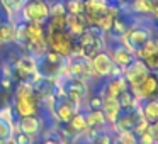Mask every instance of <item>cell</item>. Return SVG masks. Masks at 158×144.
I'll return each instance as SVG.
<instances>
[{
    "mask_svg": "<svg viewBox=\"0 0 158 144\" xmlns=\"http://www.w3.org/2000/svg\"><path fill=\"white\" fill-rule=\"evenodd\" d=\"M10 107L14 115L27 117V115H39L41 112V100L34 92L31 82H17L10 93Z\"/></svg>",
    "mask_w": 158,
    "mask_h": 144,
    "instance_id": "cell-1",
    "label": "cell"
},
{
    "mask_svg": "<svg viewBox=\"0 0 158 144\" xmlns=\"http://www.w3.org/2000/svg\"><path fill=\"white\" fill-rule=\"evenodd\" d=\"M61 76H73V78L85 80L89 83L97 80L94 76L92 66H90V59L87 56H83L82 53H73L68 58H65V66H63Z\"/></svg>",
    "mask_w": 158,
    "mask_h": 144,
    "instance_id": "cell-2",
    "label": "cell"
},
{
    "mask_svg": "<svg viewBox=\"0 0 158 144\" xmlns=\"http://www.w3.org/2000/svg\"><path fill=\"white\" fill-rule=\"evenodd\" d=\"M77 46H78L80 53L87 58H92L97 53L106 49V41H104V32L100 29H97L95 26H89L82 34L78 36V39H75Z\"/></svg>",
    "mask_w": 158,
    "mask_h": 144,
    "instance_id": "cell-3",
    "label": "cell"
},
{
    "mask_svg": "<svg viewBox=\"0 0 158 144\" xmlns=\"http://www.w3.org/2000/svg\"><path fill=\"white\" fill-rule=\"evenodd\" d=\"M10 78L17 82H32L39 76L38 73V59L32 58L31 54L24 53L21 54L10 66Z\"/></svg>",
    "mask_w": 158,
    "mask_h": 144,
    "instance_id": "cell-4",
    "label": "cell"
},
{
    "mask_svg": "<svg viewBox=\"0 0 158 144\" xmlns=\"http://www.w3.org/2000/svg\"><path fill=\"white\" fill-rule=\"evenodd\" d=\"M19 19L22 22L46 24L49 19V2L48 0H26Z\"/></svg>",
    "mask_w": 158,
    "mask_h": 144,
    "instance_id": "cell-5",
    "label": "cell"
},
{
    "mask_svg": "<svg viewBox=\"0 0 158 144\" xmlns=\"http://www.w3.org/2000/svg\"><path fill=\"white\" fill-rule=\"evenodd\" d=\"M63 66H65V58L60 56L58 53L48 51L38 59V73L41 76H49V78H60L63 73Z\"/></svg>",
    "mask_w": 158,
    "mask_h": 144,
    "instance_id": "cell-6",
    "label": "cell"
},
{
    "mask_svg": "<svg viewBox=\"0 0 158 144\" xmlns=\"http://www.w3.org/2000/svg\"><path fill=\"white\" fill-rule=\"evenodd\" d=\"M46 41H48V48L63 58H68L70 54H73L75 39L66 31H46Z\"/></svg>",
    "mask_w": 158,
    "mask_h": 144,
    "instance_id": "cell-7",
    "label": "cell"
},
{
    "mask_svg": "<svg viewBox=\"0 0 158 144\" xmlns=\"http://www.w3.org/2000/svg\"><path fill=\"white\" fill-rule=\"evenodd\" d=\"M131 92H133L134 98L138 102H144V100H151L158 97V76L156 73H150L143 82L138 86H129Z\"/></svg>",
    "mask_w": 158,
    "mask_h": 144,
    "instance_id": "cell-8",
    "label": "cell"
},
{
    "mask_svg": "<svg viewBox=\"0 0 158 144\" xmlns=\"http://www.w3.org/2000/svg\"><path fill=\"white\" fill-rule=\"evenodd\" d=\"M150 73L151 71L148 70V66L144 65V61L143 59H138V58H134L126 68H123V76L126 78V82L129 86H138Z\"/></svg>",
    "mask_w": 158,
    "mask_h": 144,
    "instance_id": "cell-9",
    "label": "cell"
},
{
    "mask_svg": "<svg viewBox=\"0 0 158 144\" xmlns=\"http://www.w3.org/2000/svg\"><path fill=\"white\" fill-rule=\"evenodd\" d=\"M90 66H92L94 76H95L97 80H106V78H109L110 73H112L114 61H112L109 53L104 49V51L97 53L95 56L90 58Z\"/></svg>",
    "mask_w": 158,
    "mask_h": 144,
    "instance_id": "cell-10",
    "label": "cell"
},
{
    "mask_svg": "<svg viewBox=\"0 0 158 144\" xmlns=\"http://www.w3.org/2000/svg\"><path fill=\"white\" fill-rule=\"evenodd\" d=\"M17 126L19 130L27 136L34 137L36 141L44 134L46 129V122L41 115H27V117H19L17 119Z\"/></svg>",
    "mask_w": 158,
    "mask_h": 144,
    "instance_id": "cell-11",
    "label": "cell"
},
{
    "mask_svg": "<svg viewBox=\"0 0 158 144\" xmlns=\"http://www.w3.org/2000/svg\"><path fill=\"white\" fill-rule=\"evenodd\" d=\"M77 112H78V107H77L75 103L72 102V100L66 98L65 95L56 98L55 109H53V117H55L56 124H60V126H65V124H68L70 119H72V117L75 115Z\"/></svg>",
    "mask_w": 158,
    "mask_h": 144,
    "instance_id": "cell-12",
    "label": "cell"
},
{
    "mask_svg": "<svg viewBox=\"0 0 158 144\" xmlns=\"http://www.w3.org/2000/svg\"><path fill=\"white\" fill-rule=\"evenodd\" d=\"M106 51L110 54L114 65L119 66V68H126V66L134 59V54L131 51H127V49L121 44V42H114L112 46H107Z\"/></svg>",
    "mask_w": 158,
    "mask_h": 144,
    "instance_id": "cell-13",
    "label": "cell"
},
{
    "mask_svg": "<svg viewBox=\"0 0 158 144\" xmlns=\"http://www.w3.org/2000/svg\"><path fill=\"white\" fill-rule=\"evenodd\" d=\"M138 117H139L138 109L129 110V112H121V115L117 117V120L110 126V129H112L114 132H126V130L133 132V127H134V124H136Z\"/></svg>",
    "mask_w": 158,
    "mask_h": 144,
    "instance_id": "cell-14",
    "label": "cell"
},
{
    "mask_svg": "<svg viewBox=\"0 0 158 144\" xmlns=\"http://www.w3.org/2000/svg\"><path fill=\"white\" fill-rule=\"evenodd\" d=\"M100 110H102L104 117H106V122H107L109 127L116 122L117 117L121 115V112H123L119 102H117V98H114V97H104L102 105H100Z\"/></svg>",
    "mask_w": 158,
    "mask_h": 144,
    "instance_id": "cell-15",
    "label": "cell"
},
{
    "mask_svg": "<svg viewBox=\"0 0 158 144\" xmlns=\"http://www.w3.org/2000/svg\"><path fill=\"white\" fill-rule=\"evenodd\" d=\"M87 27H89V24H87L83 14H78V15L66 14V32H68L73 39H78V36L82 34Z\"/></svg>",
    "mask_w": 158,
    "mask_h": 144,
    "instance_id": "cell-16",
    "label": "cell"
},
{
    "mask_svg": "<svg viewBox=\"0 0 158 144\" xmlns=\"http://www.w3.org/2000/svg\"><path fill=\"white\" fill-rule=\"evenodd\" d=\"M138 112H139V115L143 117L144 120H148L150 124L155 122V120H158V97L156 98L141 102L139 107H138Z\"/></svg>",
    "mask_w": 158,
    "mask_h": 144,
    "instance_id": "cell-17",
    "label": "cell"
},
{
    "mask_svg": "<svg viewBox=\"0 0 158 144\" xmlns=\"http://www.w3.org/2000/svg\"><path fill=\"white\" fill-rule=\"evenodd\" d=\"M0 4L5 10V15H7V21L10 22H21L19 19V14H21L22 7H24L26 0H0Z\"/></svg>",
    "mask_w": 158,
    "mask_h": 144,
    "instance_id": "cell-18",
    "label": "cell"
},
{
    "mask_svg": "<svg viewBox=\"0 0 158 144\" xmlns=\"http://www.w3.org/2000/svg\"><path fill=\"white\" fill-rule=\"evenodd\" d=\"M15 34H17L15 22H10V21L0 22V46L15 42Z\"/></svg>",
    "mask_w": 158,
    "mask_h": 144,
    "instance_id": "cell-19",
    "label": "cell"
},
{
    "mask_svg": "<svg viewBox=\"0 0 158 144\" xmlns=\"http://www.w3.org/2000/svg\"><path fill=\"white\" fill-rule=\"evenodd\" d=\"M117 102H119L121 110H123V112L136 110L138 107H139V102H138V100L134 98V95H133V92H131V88H127L126 92L121 93V95L117 97Z\"/></svg>",
    "mask_w": 158,
    "mask_h": 144,
    "instance_id": "cell-20",
    "label": "cell"
},
{
    "mask_svg": "<svg viewBox=\"0 0 158 144\" xmlns=\"http://www.w3.org/2000/svg\"><path fill=\"white\" fill-rule=\"evenodd\" d=\"M127 9L134 15H151V5L148 0H129L126 2Z\"/></svg>",
    "mask_w": 158,
    "mask_h": 144,
    "instance_id": "cell-21",
    "label": "cell"
},
{
    "mask_svg": "<svg viewBox=\"0 0 158 144\" xmlns=\"http://www.w3.org/2000/svg\"><path fill=\"white\" fill-rule=\"evenodd\" d=\"M9 144H34L36 139L31 136H27V134L21 132V130H14L12 132V136L7 139Z\"/></svg>",
    "mask_w": 158,
    "mask_h": 144,
    "instance_id": "cell-22",
    "label": "cell"
},
{
    "mask_svg": "<svg viewBox=\"0 0 158 144\" xmlns=\"http://www.w3.org/2000/svg\"><path fill=\"white\" fill-rule=\"evenodd\" d=\"M63 5H65L66 14L72 15L83 14V0H63Z\"/></svg>",
    "mask_w": 158,
    "mask_h": 144,
    "instance_id": "cell-23",
    "label": "cell"
},
{
    "mask_svg": "<svg viewBox=\"0 0 158 144\" xmlns=\"http://www.w3.org/2000/svg\"><path fill=\"white\" fill-rule=\"evenodd\" d=\"M114 144H138V141H136V136L133 132L126 130V132H116Z\"/></svg>",
    "mask_w": 158,
    "mask_h": 144,
    "instance_id": "cell-24",
    "label": "cell"
},
{
    "mask_svg": "<svg viewBox=\"0 0 158 144\" xmlns=\"http://www.w3.org/2000/svg\"><path fill=\"white\" fill-rule=\"evenodd\" d=\"M148 126H150V122L148 120H144L143 117H138V120H136V124H134V127H133V134L134 136H139V134H143L144 130H148Z\"/></svg>",
    "mask_w": 158,
    "mask_h": 144,
    "instance_id": "cell-25",
    "label": "cell"
},
{
    "mask_svg": "<svg viewBox=\"0 0 158 144\" xmlns=\"http://www.w3.org/2000/svg\"><path fill=\"white\" fill-rule=\"evenodd\" d=\"M144 65L148 66V70H150L151 73H155L158 70V53H153V54H150L148 58L143 59Z\"/></svg>",
    "mask_w": 158,
    "mask_h": 144,
    "instance_id": "cell-26",
    "label": "cell"
},
{
    "mask_svg": "<svg viewBox=\"0 0 158 144\" xmlns=\"http://www.w3.org/2000/svg\"><path fill=\"white\" fill-rule=\"evenodd\" d=\"M136 141H138V144H155L153 137H151V134L148 132V130H144L143 134L136 136Z\"/></svg>",
    "mask_w": 158,
    "mask_h": 144,
    "instance_id": "cell-27",
    "label": "cell"
},
{
    "mask_svg": "<svg viewBox=\"0 0 158 144\" xmlns=\"http://www.w3.org/2000/svg\"><path fill=\"white\" fill-rule=\"evenodd\" d=\"M148 132L151 134L155 144H158V120H155V122H151L150 126H148Z\"/></svg>",
    "mask_w": 158,
    "mask_h": 144,
    "instance_id": "cell-28",
    "label": "cell"
},
{
    "mask_svg": "<svg viewBox=\"0 0 158 144\" xmlns=\"http://www.w3.org/2000/svg\"><path fill=\"white\" fill-rule=\"evenodd\" d=\"M150 2V5H151V12L155 10V9H158V0H148Z\"/></svg>",
    "mask_w": 158,
    "mask_h": 144,
    "instance_id": "cell-29",
    "label": "cell"
},
{
    "mask_svg": "<svg viewBox=\"0 0 158 144\" xmlns=\"http://www.w3.org/2000/svg\"><path fill=\"white\" fill-rule=\"evenodd\" d=\"M153 41H155V48H156V53H158V36H155Z\"/></svg>",
    "mask_w": 158,
    "mask_h": 144,
    "instance_id": "cell-30",
    "label": "cell"
},
{
    "mask_svg": "<svg viewBox=\"0 0 158 144\" xmlns=\"http://www.w3.org/2000/svg\"><path fill=\"white\" fill-rule=\"evenodd\" d=\"M155 73H156V76H158V70H156V71H155Z\"/></svg>",
    "mask_w": 158,
    "mask_h": 144,
    "instance_id": "cell-31",
    "label": "cell"
}]
</instances>
